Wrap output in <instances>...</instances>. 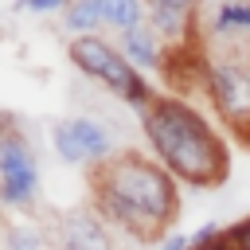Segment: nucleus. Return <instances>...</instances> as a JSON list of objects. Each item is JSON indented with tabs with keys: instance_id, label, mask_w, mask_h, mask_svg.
I'll list each match as a JSON object with an SVG mask.
<instances>
[{
	"instance_id": "obj_1",
	"label": "nucleus",
	"mask_w": 250,
	"mask_h": 250,
	"mask_svg": "<svg viewBox=\"0 0 250 250\" xmlns=\"http://www.w3.org/2000/svg\"><path fill=\"white\" fill-rule=\"evenodd\" d=\"M90 207L129 242H164L180 215V184L141 148H117L90 168Z\"/></svg>"
},
{
	"instance_id": "obj_2",
	"label": "nucleus",
	"mask_w": 250,
	"mask_h": 250,
	"mask_svg": "<svg viewBox=\"0 0 250 250\" xmlns=\"http://www.w3.org/2000/svg\"><path fill=\"white\" fill-rule=\"evenodd\" d=\"M141 133H145L148 156L176 184L203 191V188H219L230 172L227 141L195 109V102H184L176 94H156L148 113L141 117Z\"/></svg>"
},
{
	"instance_id": "obj_3",
	"label": "nucleus",
	"mask_w": 250,
	"mask_h": 250,
	"mask_svg": "<svg viewBox=\"0 0 250 250\" xmlns=\"http://www.w3.org/2000/svg\"><path fill=\"white\" fill-rule=\"evenodd\" d=\"M66 55H70V62L86 74V78H94V82H102L105 90H113L129 109H137V117H145L148 113V105H152V86L125 62V55L113 47V43H105L102 35H74L70 43H66Z\"/></svg>"
},
{
	"instance_id": "obj_4",
	"label": "nucleus",
	"mask_w": 250,
	"mask_h": 250,
	"mask_svg": "<svg viewBox=\"0 0 250 250\" xmlns=\"http://www.w3.org/2000/svg\"><path fill=\"white\" fill-rule=\"evenodd\" d=\"M207 98L219 121L250 145V59L246 51H207Z\"/></svg>"
},
{
	"instance_id": "obj_5",
	"label": "nucleus",
	"mask_w": 250,
	"mask_h": 250,
	"mask_svg": "<svg viewBox=\"0 0 250 250\" xmlns=\"http://www.w3.org/2000/svg\"><path fill=\"white\" fill-rule=\"evenodd\" d=\"M39 195V164L27 133L0 117V203L4 207H31Z\"/></svg>"
},
{
	"instance_id": "obj_6",
	"label": "nucleus",
	"mask_w": 250,
	"mask_h": 250,
	"mask_svg": "<svg viewBox=\"0 0 250 250\" xmlns=\"http://www.w3.org/2000/svg\"><path fill=\"white\" fill-rule=\"evenodd\" d=\"M55 242H59V250H117V234L102 223V215L94 207L62 215Z\"/></svg>"
},
{
	"instance_id": "obj_7",
	"label": "nucleus",
	"mask_w": 250,
	"mask_h": 250,
	"mask_svg": "<svg viewBox=\"0 0 250 250\" xmlns=\"http://www.w3.org/2000/svg\"><path fill=\"white\" fill-rule=\"evenodd\" d=\"M117 51L125 55V62L137 74L141 70H164V43H160V35L148 23H141L133 31H121L117 35Z\"/></svg>"
},
{
	"instance_id": "obj_8",
	"label": "nucleus",
	"mask_w": 250,
	"mask_h": 250,
	"mask_svg": "<svg viewBox=\"0 0 250 250\" xmlns=\"http://www.w3.org/2000/svg\"><path fill=\"white\" fill-rule=\"evenodd\" d=\"M70 129H74V141H78V148H82V156H86L90 168L113 156V137H109V129L98 117H90V113L70 117Z\"/></svg>"
},
{
	"instance_id": "obj_9",
	"label": "nucleus",
	"mask_w": 250,
	"mask_h": 250,
	"mask_svg": "<svg viewBox=\"0 0 250 250\" xmlns=\"http://www.w3.org/2000/svg\"><path fill=\"white\" fill-rule=\"evenodd\" d=\"M62 23H66V31L94 35V31L105 23V16H102V0H74V4H66Z\"/></svg>"
},
{
	"instance_id": "obj_10",
	"label": "nucleus",
	"mask_w": 250,
	"mask_h": 250,
	"mask_svg": "<svg viewBox=\"0 0 250 250\" xmlns=\"http://www.w3.org/2000/svg\"><path fill=\"white\" fill-rule=\"evenodd\" d=\"M102 16H105V23L117 27V35H121V31L141 27L145 16H148V8L137 4V0H102Z\"/></svg>"
},
{
	"instance_id": "obj_11",
	"label": "nucleus",
	"mask_w": 250,
	"mask_h": 250,
	"mask_svg": "<svg viewBox=\"0 0 250 250\" xmlns=\"http://www.w3.org/2000/svg\"><path fill=\"white\" fill-rule=\"evenodd\" d=\"M51 148H55V156H59L62 164H86V156H82V148H78V141H74L70 121H55V125H51Z\"/></svg>"
},
{
	"instance_id": "obj_12",
	"label": "nucleus",
	"mask_w": 250,
	"mask_h": 250,
	"mask_svg": "<svg viewBox=\"0 0 250 250\" xmlns=\"http://www.w3.org/2000/svg\"><path fill=\"white\" fill-rule=\"evenodd\" d=\"M4 242H8V250H43V234H39L31 223L8 227V230H4Z\"/></svg>"
},
{
	"instance_id": "obj_13",
	"label": "nucleus",
	"mask_w": 250,
	"mask_h": 250,
	"mask_svg": "<svg viewBox=\"0 0 250 250\" xmlns=\"http://www.w3.org/2000/svg\"><path fill=\"white\" fill-rule=\"evenodd\" d=\"M223 238H227L234 250H250V219H238L234 227H227Z\"/></svg>"
},
{
	"instance_id": "obj_14",
	"label": "nucleus",
	"mask_w": 250,
	"mask_h": 250,
	"mask_svg": "<svg viewBox=\"0 0 250 250\" xmlns=\"http://www.w3.org/2000/svg\"><path fill=\"white\" fill-rule=\"evenodd\" d=\"M16 12H31V16H51V12H66L59 0H23L16 4Z\"/></svg>"
},
{
	"instance_id": "obj_15",
	"label": "nucleus",
	"mask_w": 250,
	"mask_h": 250,
	"mask_svg": "<svg viewBox=\"0 0 250 250\" xmlns=\"http://www.w3.org/2000/svg\"><path fill=\"white\" fill-rule=\"evenodd\" d=\"M160 250H191V246H188V234H168L160 242Z\"/></svg>"
},
{
	"instance_id": "obj_16",
	"label": "nucleus",
	"mask_w": 250,
	"mask_h": 250,
	"mask_svg": "<svg viewBox=\"0 0 250 250\" xmlns=\"http://www.w3.org/2000/svg\"><path fill=\"white\" fill-rule=\"evenodd\" d=\"M203 250H234V246H230L227 238H215V242H211V246H203Z\"/></svg>"
}]
</instances>
